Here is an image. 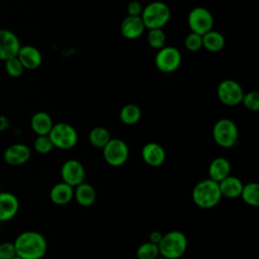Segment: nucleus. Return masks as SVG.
Masks as SVG:
<instances>
[{
    "label": "nucleus",
    "mask_w": 259,
    "mask_h": 259,
    "mask_svg": "<svg viewBox=\"0 0 259 259\" xmlns=\"http://www.w3.org/2000/svg\"><path fill=\"white\" fill-rule=\"evenodd\" d=\"M90 144L98 149H102L111 139L109 131L104 126H95L89 133Z\"/></svg>",
    "instance_id": "nucleus-25"
},
{
    "label": "nucleus",
    "mask_w": 259,
    "mask_h": 259,
    "mask_svg": "<svg viewBox=\"0 0 259 259\" xmlns=\"http://www.w3.org/2000/svg\"><path fill=\"white\" fill-rule=\"evenodd\" d=\"M24 69L34 70L41 64L42 57L40 52L33 46H21L17 56Z\"/></svg>",
    "instance_id": "nucleus-16"
},
{
    "label": "nucleus",
    "mask_w": 259,
    "mask_h": 259,
    "mask_svg": "<svg viewBox=\"0 0 259 259\" xmlns=\"http://www.w3.org/2000/svg\"><path fill=\"white\" fill-rule=\"evenodd\" d=\"M144 22L141 16L127 15L120 24V32L127 39H136L140 37L145 30Z\"/></svg>",
    "instance_id": "nucleus-17"
},
{
    "label": "nucleus",
    "mask_w": 259,
    "mask_h": 259,
    "mask_svg": "<svg viewBox=\"0 0 259 259\" xmlns=\"http://www.w3.org/2000/svg\"><path fill=\"white\" fill-rule=\"evenodd\" d=\"M49 137L55 148L61 150H70L78 142V134L75 127L67 122L54 123L49 133Z\"/></svg>",
    "instance_id": "nucleus-6"
},
{
    "label": "nucleus",
    "mask_w": 259,
    "mask_h": 259,
    "mask_svg": "<svg viewBox=\"0 0 259 259\" xmlns=\"http://www.w3.org/2000/svg\"><path fill=\"white\" fill-rule=\"evenodd\" d=\"M218 183L222 196H225L227 198L240 197L243 188V182L238 177L229 175Z\"/></svg>",
    "instance_id": "nucleus-21"
},
{
    "label": "nucleus",
    "mask_w": 259,
    "mask_h": 259,
    "mask_svg": "<svg viewBox=\"0 0 259 259\" xmlns=\"http://www.w3.org/2000/svg\"><path fill=\"white\" fill-rule=\"evenodd\" d=\"M157 259H168V258H166V257H163V256H159Z\"/></svg>",
    "instance_id": "nucleus-37"
},
{
    "label": "nucleus",
    "mask_w": 259,
    "mask_h": 259,
    "mask_svg": "<svg viewBox=\"0 0 259 259\" xmlns=\"http://www.w3.org/2000/svg\"><path fill=\"white\" fill-rule=\"evenodd\" d=\"M243 105L250 111H258L259 110V93L256 91H251L248 93H244L242 102Z\"/></svg>",
    "instance_id": "nucleus-31"
},
{
    "label": "nucleus",
    "mask_w": 259,
    "mask_h": 259,
    "mask_svg": "<svg viewBox=\"0 0 259 259\" xmlns=\"http://www.w3.org/2000/svg\"><path fill=\"white\" fill-rule=\"evenodd\" d=\"M74 198L81 206H90L96 200V190L90 183L84 181L74 187Z\"/></svg>",
    "instance_id": "nucleus-20"
},
{
    "label": "nucleus",
    "mask_w": 259,
    "mask_h": 259,
    "mask_svg": "<svg viewBox=\"0 0 259 259\" xmlns=\"http://www.w3.org/2000/svg\"><path fill=\"white\" fill-rule=\"evenodd\" d=\"M142 116L141 109L136 104H125L121 107L119 111V119L121 122L127 125H132L137 123Z\"/></svg>",
    "instance_id": "nucleus-26"
},
{
    "label": "nucleus",
    "mask_w": 259,
    "mask_h": 259,
    "mask_svg": "<svg viewBox=\"0 0 259 259\" xmlns=\"http://www.w3.org/2000/svg\"><path fill=\"white\" fill-rule=\"evenodd\" d=\"M141 156L147 165L151 167H159L165 162L166 152L160 144L149 142L142 148Z\"/></svg>",
    "instance_id": "nucleus-14"
},
{
    "label": "nucleus",
    "mask_w": 259,
    "mask_h": 259,
    "mask_svg": "<svg viewBox=\"0 0 259 259\" xmlns=\"http://www.w3.org/2000/svg\"><path fill=\"white\" fill-rule=\"evenodd\" d=\"M231 173L230 161L225 157L214 158L208 166V178L215 182H220Z\"/></svg>",
    "instance_id": "nucleus-19"
},
{
    "label": "nucleus",
    "mask_w": 259,
    "mask_h": 259,
    "mask_svg": "<svg viewBox=\"0 0 259 259\" xmlns=\"http://www.w3.org/2000/svg\"><path fill=\"white\" fill-rule=\"evenodd\" d=\"M16 256L22 259H40L47 253L48 242L45 236L36 231H24L13 242Z\"/></svg>",
    "instance_id": "nucleus-1"
},
{
    "label": "nucleus",
    "mask_w": 259,
    "mask_h": 259,
    "mask_svg": "<svg viewBox=\"0 0 259 259\" xmlns=\"http://www.w3.org/2000/svg\"><path fill=\"white\" fill-rule=\"evenodd\" d=\"M62 181L75 187L85 181L86 171L83 164L76 159L65 161L61 167Z\"/></svg>",
    "instance_id": "nucleus-11"
},
{
    "label": "nucleus",
    "mask_w": 259,
    "mask_h": 259,
    "mask_svg": "<svg viewBox=\"0 0 259 259\" xmlns=\"http://www.w3.org/2000/svg\"><path fill=\"white\" fill-rule=\"evenodd\" d=\"M54 145L49 137V135L37 136L33 142V149L38 154H49L54 149Z\"/></svg>",
    "instance_id": "nucleus-29"
},
{
    "label": "nucleus",
    "mask_w": 259,
    "mask_h": 259,
    "mask_svg": "<svg viewBox=\"0 0 259 259\" xmlns=\"http://www.w3.org/2000/svg\"><path fill=\"white\" fill-rule=\"evenodd\" d=\"M21 45L17 35L5 28H0V60L6 61L16 57Z\"/></svg>",
    "instance_id": "nucleus-12"
},
{
    "label": "nucleus",
    "mask_w": 259,
    "mask_h": 259,
    "mask_svg": "<svg viewBox=\"0 0 259 259\" xmlns=\"http://www.w3.org/2000/svg\"><path fill=\"white\" fill-rule=\"evenodd\" d=\"M187 21L191 32H195L200 35L211 30L213 26L212 14L204 7H195L191 9L188 14Z\"/></svg>",
    "instance_id": "nucleus-9"
},
{
    "label": "nucleus",
    "mask_w": 259,
    "mask_h": 259,
    "mask_svg": "<svg viewBox=\"0 0 259 259\" xmlns=\"http://www.w3.org/2000/svg\"><path fill=\"white\" fill-rule=\"evenodd\" d=\"M12 259H22V258H20V257H18V256H15V257H13Z\"/></svg>",
    "instance_id": "nucleus-38"
},
{
    "label": "nucleus",
    "mask_w": 259,
    "mask_h": 259,
    "mask_svg": "<svg viewBox=\"0 0 259 259\" xmlns=\"http://www.w3.org/2000/svg\"><path fill=\"white\" fill-rule=\"evenodd\" d=\"M212 138L218 146L222 148H232L238 142V126L230 118H221L213 124Z\"/></svg>",
    "instance_id": "nucleus-5"
},
{
    "label": "nucleus",
    "mask_w": 259,
    "mask_h": 259,
    "mask_svg": "<svg viewBox=\"0 0 259 259\" xmlns=\"http://www.w3.org/2000/svg\"><path fill=\"white\" fill-rule=\"evenodd\" d=\"M24 70L25 69L23 68L17 57H13L5 61V71L12 78L20 77L23 74Z\"/></svg>",
    "instance_id": "nucleus-30"
},
{
    "label": "nucleus",
    "mask_w": 259,
    "mask_h": 259,
    "mask_svg": "<svg viewBox=\"0 0 259 259\" xmlns=\"http://www.w3.org/2000/svg\"><path fill=\"white\" fill-rule=\"evenodd\" d=\"M147 41L152 49L160 50L164 47L166 41V35L162 28L149 29L147 34Z\"/></svg>",
    "instance_id": "nucleus-28"
},
{
    "label": "nucleus",
    "mask_w": 259,
    "mask_h": 259,
    "mask_svg": "<svg viewBox=\"0 0 259 259\" xmlns=\"http://www.w3.org/2000/svg\"><path fill=\"white\" fill-rule=\"evenodd\" d=\"M31 156V151L28 146L21 143H16L7 147L3 153L4 161L10 166H20L25 164Z\"/></svg>",
    "instance_id": "nucleus-13"
},
{
    "label": "nucleus",
    "mask_w": 259,
    "mask_h": 259,
    "mask_svg": "<svg viewBox=\"0 0 259 259\" xmlns=\"http://www.w3.org/2000/svg\"><path fill=\"white\" fill-rule=\"evenodd\" d=\"M102 155L108 165L112 167H119L127 161L130 150L124 141L117 138H111L102 148Z\"/></svg>",
    "instance_id": "nucleus-7"
},
{
    "label": "nucleus",
    "mask_w": 259,
    "mask_h": 259,
    "mask_svg": "<svg viewBox=\"0 0 259 259\" xmlns=\"http://www.w3.org/2000/svg\"><path fill=\"white\" fill-rule=\"evenodd\" d=\"M162 236H163V234H162L161 232H159V231H153V232H151L150 235H149V241L152 242V243H154V244H157V245H158V244L160 243L161 239H162Z\"/></svg>",
    "instance_id": "nucleus-35"
},
{
    "label": "nucleus",
    "mask_w": 259,
    "mask_h": 259,
    "mask_svg": "<svg viewBox=\"0 0 259 259\" xmlns=\"http://www.w3.org/2000/svg\"><path fill=\"white\" fill-rule=\"evenodd\" d=\"M171 10L169 6L161 1H154L143 8L141 18L148 29L162 28L170 19Z\"/></svg>",
    "instance_id": "nucleus-4"
},
{
    "label": "nucleus",
    "mask_w": 259,
    "mask_h": 259,
    "mask_svg": "<svg viewBox=\"0 0 259 259\" xmlns=\"http://www.w3.org/2000/svg\"><path fill=\"white\" fill-rule=\"evenodd\" d=\"M222 197L219 183L210 178L197 182L191 192V198L194 204L202 209H210L217 206Z\"/></svg>",
    "instance_id": "nucleus-2"
},
{
    "label": "nucleus",
    "mask_w": 259,
    "mask_h": 259,
    "mask_svg": "<svg viewBox=\"0 0 259 259\" xmlns=\"http://www.w3.org/2000/svg\"><path fill=\"white\" fill-rule=\"evenodd\" d=\"M202 47L211 53L219 52L225 47V37L221 32L211 29L202 34Z\"/></svg>",
    "instance_id": "nucleus-23"
},
{
    "label": "nucleus",
    "mask_w": 259,
    "mask_h": 259,
    "mask_svg": "<svg viewBox=\"0 0 259 259\" xmlns=\"http://www.w3.org/2000/svg\"><path fill=\"white\" fill-rule=\"evenodd\" d=\"M184 44L188 51L197 52L202 48V35L195 32H190L185 37Z\"/></svg>",
    "instance_id": "nucleus-32"
},
{
    "label": "nucleus",
    "mask_w": 259,
    "mask_h": 259,
    "mask_svg": "<svg viewBox=\"0 0 259 259\" xmlns=\"http://www.w3.org/2000/svg\"><path fill=\"white\" fill-rule=\"evenodd\" d=\"M54 125L51 115L46 111L35 112L30 119L31 130L36 134V136L49 135L50 131Z\"/></svg>",
    "instance_id": "nucleus-22"
},
{
    "label": "nucleus",
    "mask_w": 259,
    "mask_h": 259,
    "mask_svg": "<svg viewBox=\"0 0 259 259\" xmlns=\"http://www.w3.org/2000/svg\"><path fill=\"white\" fill-rule=\"evenodd\" d=\"M220 101L227 106H236L242 102L244 91L242 86L235 80H223L217 90Z\"/></svg>",
    "instance_id": "nucleus-8"
},
{
    "label": "nucleus",
    "mask_w": 259,
    "mask_h": 259,
    "mask_svg": "<svg viewBox=\"0 0 259 259\" xmlns=\"http://www.w3.org/2000/svg\"><path fill=\"white\" fill-rule=\"evenodd\" d=\"M243 201L250 206L259 205V185L256 182H249L243 184V188L240 194Z\"/></svg>",
    "instance_id": "nucleus-24"
},
{
    "label": "nucleus",
    "mask_w": 259,
    "mask_h": 259,
    "mask_svg": "<svg viewBox=\"0 0 259 259\" xmlns=\"http://www.w3.org/2000/svg\"><path fill=\"white\" fill-rule=\"evenodd\" d=\"M10 127V120L7 116L0 114V133L8 130Z\"/></svg>",
    "instance_id": "nucleus-36"
},
{
    "label": "nucleus",
    "mask_w": 259,
    "mask_h": 259,
    "mask_svg": "<svg viewBox=\"0 0 259 259\" xmlns=\"http://www.w3.org/2000/svg\"><path fill=\"white\" fill-rule=\"evenodd\" d=\"M40 259H44V258H40Z\"/></svg>",
    "instance_id": "nucleus-40"
},
{
    "label": "nucleus",
    "mask_w": 259,
    "mask_h": 259,
    "mask_svg": "<svg viewBox=\"0 0 259 259\" xmlns=\"http://www.w3.org/2000/svg\"><path fill=\"white\" fill-rule=\"evenodd\" d=\"M0 191H1V184H0Z\"/></svg>",
    "instance_id": "nucleus-39"
},
{
    "label": "nucleus",
    "mask_w": 259,
    "mask_h": 259,
    "mask_svg": "<svg viewBox=\"0 0 259 259\" xmlns=\"http://www.w3.org/2000/svg\"><path fill=\"white\" fill-rule=\"evenodd\" d=\"M74 198V187L64 181L55 184L50 190V199L57 205L68 204Z\"/></svg>",
    "instance_id": "nucleus-18"
},
{
    "label": "nucleus",
    "mask_w": 259,
    "mask_h": 259,
    "mask_svg": "<svg viewBox=\"0 0 259 259\" xmlns=\"http://www.w3.org/2000/svg\"><path fill=\"white\" fill-rule=\"evenodd\" d=\"M16 256V250L13 242L0 243V259H12Z\"/></svg>",
    "instance_id": "nucleus-33"
},
{
    "label": "nucleus",
    "mask_w": 259,
    "mask_h": 259,
    "mask_svg": "<svg viewBox=\"0 0 259 259\" xmlns=\"http://www.w3.org/2000/svg\"><path fill=\"white\" fill-rule=\"evenodd\" d=\"M181 53L175 47H163L155 57L156 67L163 73H172L181 64Z\"/></svg>",
    "instance_id": "nucleus-10"
},
{
    "label": "nucleus",
    "mask_w": 259,
    "mask_h": 259,
    "mask_svg": "<svg viewBox=\"0 0 259 259\" xmlns=\"http://www.w3.org/2000/svg\"><path fill=\"white\" fill-rule=\"evenodd\" d=\"M143 6L139 1H132L127 5V14L131 16H141L143 11Z\"/></svg>",
    "instance_id": "nucleus-34"
},
{
    "label": "nucleus",
    "mask_w": 259,
    "mask_h": 259,
    "mask_svg": "<svg viewBox=\"0 0 259 259\" xmlns=\"http://www.w3.org/2000/svg\"><path fill=\"white\" fill-rule=\"evenodd\" d=\"M188 246L186 235L178 230L170 231L163 234L160 243L158 244L160 256L168 259H179L182 257Z\"/></svg>",
    "instance_id": "nucleus-3"
},
{
    "label": "nucleus",
    "mask_w": 259,
    "mask_h": 259,
    "mask_svg": "<svg viewBox=\"0 0 259 259\" xmlns=\"http://www.w3.org/2000/svg\"><path fill=\"white\" fill-rule=\"evenodd\" d=\"M19 200L11 192L0 191V222L12 220L18 212Z\"/></svg>",
    "instance_id": "nucleus-15"
},
{
    "label": "nucleus",
    "mask_w": 259,
    "mask_h": 259,
    "mask_svg": "<svg viewBox=\"0 0 259 259\" xmlns=\"http://www.w3.org/2000/svg\"><path fill=\"white\" fill-rule=\"evenodd\" d=\"M138 259H157L160 256L157 244L150 241L141 244L136 252Z\"/></svg>",
    "instance_id": "nucleus-27"
}]
</instances>
